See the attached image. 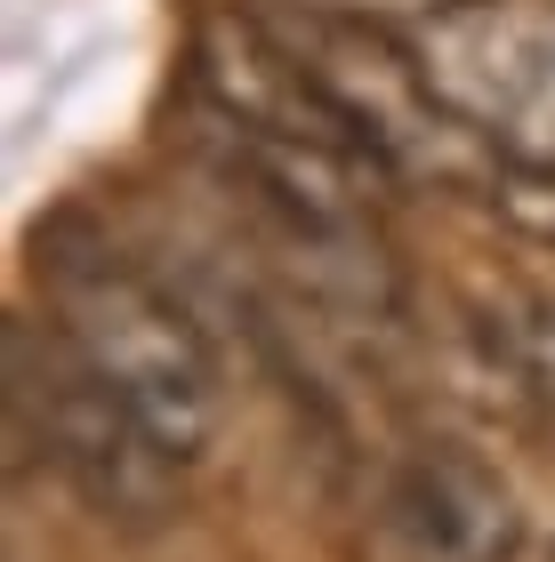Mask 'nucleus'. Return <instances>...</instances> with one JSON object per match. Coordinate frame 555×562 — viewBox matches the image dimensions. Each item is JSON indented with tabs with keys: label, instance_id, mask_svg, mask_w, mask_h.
I'll return each instance as SVG.
<instances>
[{
	"label": "nucleus",
	"instance_id": "1",
	"mask_svg": "<svg viewBox=\"0 0 555 562\" xmlns=\"http://www.w3.org/2000/svg\"><path fill=\"white\" fill-rule=\"evenodd\" d=\"M41 281H48V322L89 353V370L162 434V450L193 467L218 442V362L201 329L162 281H145L130 258H113L97 234H41Z\"/></svg>",
	"mask_w": 555,
	"mask_h": 562
},
{
	"label": "nucleus",
	"instance_id": "2",
	"mask_svg": "<svg viewBox=\"0 0 555 562\" xmlns=\"http://www.w3.org/2000/svg\"><path fill=\"white\" fill-rule=\"evenodd\" d=\"M9 434L16 450H41L73 482L89 515L121 530H154L178 506L186 467L162 450V434L89 370V353L57 322L33 314L9 322Z\"/></svg>",
	"mask_w": 555,
	"mask_h": 562
},
{
	"label": "nucleus",
	"instance_id": "3",
	"mask_svg": "<svg viewBox=\"0 0 555 562\" xmlns=\"http://www.w3.org/2000/svg\"><path fill=\"white\" fill-rule=\"evenodd\" d=\"M426 81L508 161H555V0H467L411 33Z\"/></svg>",
	"mask_w": 555,
	"mask_h": 562
},
{
	"label": "nucleus",
	"instance_id": "4",
	"mask_svg": "<svg viewBox=\"0 0 555 562\" xmlns=\"http://www.w3.org/2000/svg\"><path fill=\"white\" fill-rule=\"evenodd\" d=\"M378 522L402 562H515L523 506L475 450L459 442H411L395 458Z\"/></svg>",
	"mask_w": 555,
	"mask_h": 562
},
{
	"label": "nucleus",
	"instance_id": "5",
	"mask_svg": "<svg viewBox=\"0 0 555 562\" xmlns=\"http://www.w3.org/2000/svg\"><path fill=\"white\" fill-rule=\"evenodd\" d=\"M298 9H322V16H355V24H387V33H419L467 0H298Z\"/></svg>",
	"mask_w": 555,
	"mask_h": 562
},
{
	"label": "nucleus",
	"instance_id": "6",
	"mask_svg": "<svg viewBox=\"0 0 555 562\" xmlns=\"http://www.w3.org/2000/svg\"><path fill=\"white\" fill-rule=\"evenodd\" d=\"M515 378H523V394L555 418V305L515 329Z\"/></svg>",
	"mask_w": 555,
	"mask_h": 562
}]
</instances>
